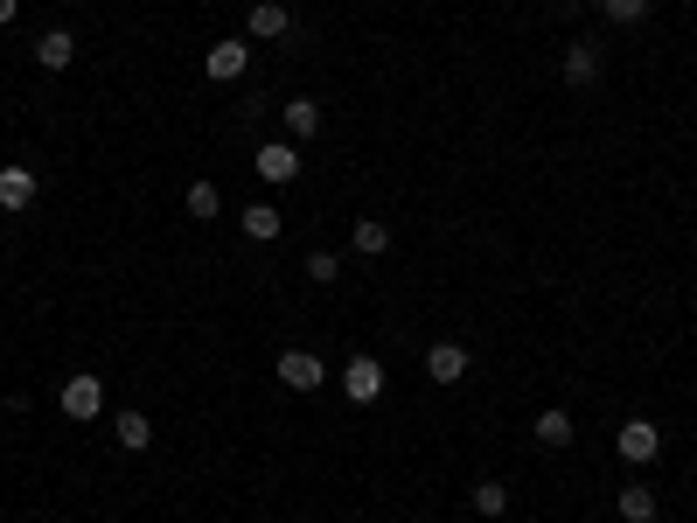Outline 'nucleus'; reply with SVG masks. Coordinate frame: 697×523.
Segmentation results:
<instances>
[{
	"label": "nucleus",
	"instance_id": "f257e3e1",
	"mask_svg": "<svg viewBox=\"0 0 697 523\" xmlns=\"http://www.w3.org/2000/svg\"><path fill=\"white\" fill-rule=\"evenodd\" d=\"M614 446H620V461H628V468H642V461L663 454V433H655V419H628V426L614 433Z\"/></svg>",
	"mask_w": 697,
	"mask_h": 523
},
{
	"label": "nucleus",
	"instance_id": "f03ea898",
	"mask_svg": "<svg viewBox=\"0 0 697 523\" xmlns=\"http://www.w3.org/2000/svg\"><path fill=\"white\" fill-rule=\"evenodd\" d=\"M279 384H287V391H322L328 363L314 357V349H287V357H279Z\"/></svg>",
	"mask_w": 697,
	"mask_h": 523
},
{
	"label": "nucleus",
	"instance_id": "7ed1b4c3",
	"mask_svg": "<svg viewBox=\"0 0 697 523\" xmlns=\"http://www.w3.org/2000/svg\"><path fill=\"white\" fill-rule=\"evenodd\" d=\"M105 412V384L98 377H63V419H98Z\"/></svg>",
	"mask_w": 697,
	"mask_h": 523
},
{
	"label": "nucleus",
	"instance_id": "20e7f679",
	"mask_svg": "<svg viewBox=\"0 0 697 523\" xmlns=\"http://www.w3.org/2000/svg\"><path fill=\"white\" fill-rule=\"evenodd\" d=\"M342 391H349L356 405H376V398H384V363H376V357H349Z\"/></svg>",
	"mask_w": 697,
	"mask_h": 523
},
{
	"label": "nucleus",
	"instance_id": "39448f33",
	"mask_svg": "<svg viewBox=\"0 0 697 523\" xmlns=\"http://www.w3.org/2000/svg\"><path fill=\"white\" fill-rule=\"evenodd\" d=\"M202 70H210L217 84H237L244 70H252V43H237V35H231V43H217L210 56H202Z\"/></svg>",
	"mask_w": 697,
	"mask_h": 523
},
{
	"label": "nucleus",
	"instance_id": "423d86ee",
	"mask_svg": "<svg viewBox=\"0 0 697 523\" xmlns=\"http://www.w3.org/2000/svg\"><path fill=\"white\" fill-rule=\"evenodd\" d=\"M35 196H43L35 167H22V161H8V167H0V210H28Z\"/></svg>",
	"mask_w": 697,
	"mask_h": 523
},
{
	"label": "nucleus",
	"instance_id": "0eeeda50",
	"mask_svg": "<svg viewBox=\"0 0 697 523\" xmlns=\"http://www.w3.org/2000/svg\"><path fill=\"white\" fill-rule=\"evenodd\" d=\"M426 377H432V384H461V377H467V349H461V342H432V349H426Z\"/></svg>",
	"mask_w": 697,
	"mask_h": 523
},
{
	"label": "nucleus",
	"instance_id": "6e6552de",
	"mask_svg": "<svg viewBox=\"0 0 697 523\" xmlns=\"http://www.w3.org/2000/svg\"><path fill=\"white\" fill-rule=\"evenodd\" d=\"M35 63H43V70H70V63H78V35H70V28L35 35Z\"/></svg>",
	"mask_w": 697,
	"mask_h": 523
},
{
	"label": "nucleus",
	"instance_id": "1a4fd4ad",
	"mask_svg": "<svg viewBox=\"0 0 697 523\" xmlns=\"http://www.w3.org/2000/svg\"><path fill=\"white\" fill-rule=\"evenodd\" d=\"M287 28H293V14L279 8V0H258V8H252V22H244V35H252V43H279Z\"/></svg>",
	"mask_w": 697,
	"mask_h": 523
},
{
	"label": "nucleus",
	"instance_id": "9d476101",
	"mask_svg": "<svg viewBox=\"0 0 697 523\" xmlns=\"http://www.w3.org/2000/svg\"><path fill=\"white\" fill-rule=\"evenodd\" d=\"M279 119H287V140L293 147L322 133V105H314V98H287V105H279Z\"/></svg>",
	"mask_w": 697,
	"mask_h": 523
},
{
	"label": "nucleus",
	"instance_id": "9b49d317",
	"mask_svg": "<svg viewBox=\"0 0 697 523\" xmlns=\"http://www.w3.org/2000/svg\"><path fill=\"white\" fill-rule=\"evenodd\" d=\"M565 84H572V91L600 84V49H593V43H572V49H565Z\"/></svg>",
	"mask_w": 697,
	"mask_h": 523
},
{
	"label": "nucleus",
	"instance_id": "f8f14e48",
	"mask_svg": "<svg viewBox=\"0 0 697 523\" xmlns=\"http://www.w3.org/2000/svg\"><path fill=\"white\" fill-rule=\"evenodd\" d=\"M258 175H266V182H293V175H300V154H293V140H272V147H258Z\"/></svg>",
	"mask_w": 697,
	"mask_h": 523
},
{
	"label": "nucleus",
	"instance_id": "ddd939ff",
	"mask_svg": "<svg viewBox=\"0 0 697 523\" xmlns=\"http://www.w3.org/2000/svg\"><path fill=\"white\" fill-rule=\"evenodd\" d=\"M112 433H119L126 454H147V446H154V419H147V412H119V419H112Z\"/></svg>",
	"mask_w": 697,
	"mask_h": 523
},
{
	"label": "nucleus",
	"instance_id": "4468645a",
	"mask_svg": "<svg viewBox=\"0 0 697 523\" xmlns=\"http://www.w3.org/2000/svg\"><path fill=\"white\" fill-rule=\"evenodd\" d=\"M237 223H244V237H258V245H272V237H279V210H272V202H244Z\"/></svg>",
	"mask_w": 697,
	"mask_h": 523
},
{
	"label": "nucleus",
	"instance_id": "2eb2a0df",
	"mask_svg": "<svg viewBox=\"0 0 697 523\" xmlns=\"http://www.w3.org/2000/svg\"><path fill=\"white\" fill-rule=\"evenodd\" d=\"M182 210L196 217V223H210V217H223V189L217 182H188V196H182Z\"/></svg>",
	"mask_w": 697,
	"mask_h": 523
},
{
	"label": "nucleus",
	"instance_id": "dca6fc26",
	"mask_svg": "<svg viewBox=\"0 0 697 523\" xmlns=\"http://www.w3.org/2000/svg\"><path fill=\"white\" fill-rule=\"evenodd\" d=\"M349 245L363 252V258H384V252H391V223H376V217H363V223H356V231H349Z\"/></svg>",
	"mask_w": 697,
	"mask_h": 523
},
{
	"label": "nucleus",
	"instance_id": "f3484780",
	"mask_svg": "<svg viewBox=\"0 0 697 523\" xmlns=\"http://www.w3.org/2000/svg\"><path fill=\"white\" fill-rule=\"evenodd\" d=\"M614 510H620V523H655V489H635V481H628Z\"/></svg>",
	"mask_w": 697,
	"mask_h": 523
},
{
	"label": "nucleus",
	"instance_id": "a211bd4d",
	"mask_svg": "<svg viewBox=\"0 0 697 523\" xmlns=\"http://www.w3.org/2000/svg\"><path fill=\"white\" fill-rule=\"evenodd\" d=\"M531 433H537L544 446H572V412H558V405H551V412H537Z\"/></svg>",
	"mask_w": 697,
	"mask_h": 523
},
{
	"label": "nucleus",
	"instance_id": "6ab92c4d",
	"mask_svg": "<svg viewBox=\"0 0 697 523\" xmlns=\"http://www.w3.org/2000/svg\"><path fill=\"white\" fill-rule=\"evenodd\" d=\"M475 510L481 516H502V510H510V489H502V481H475Z\"/></svg>",
	"mask_w": 697,
	"mask_h": 523
},
{
	"label": "nucleus",
	"instance_id": "aec40b11",
	"mask_svg": "<svg viewBox=\"0 0 697 523\" xmlns=\"http://www.w3.org/2000/svg\"><path fill=\"white\" fill-rule=\"evenodd\" d=\"M307 279H314V287H335V279H342V258H335V252H307Z\"/></svg>",
	"mask_w": 697,
	"mask_h": 523
},
{
	"label": "nucleus",
	"instance_id": "412c9836",
	"mask_svg": "<svg viewBox=\"0 0 697 523\" xmlns=\"http://www.w3.org/2000/svg\"><path fill=\"white\" fill-rule=\"evenodd\" d=\"M600 8H607V22L628 28V22H642V14H649V0H600Z\"/></svg>",
	"mask_w": 697,
	"mask_h": 523
},
{
	"label": "nucleus",
	"instance_id": "4be33fe9",
	"mask_svg": "<svg viewBox=\"0 0 697 523\" xmlns=\"http://www.w3.org/2000/svg\"><path fill=\"white\" fill-rule=\"evenodd\" d=\"M14 14H22V0H0V28H8V22H14Z\"/></svg>",
	"mask_w": 697,
	"mask_h": 523
}]
</instances>
